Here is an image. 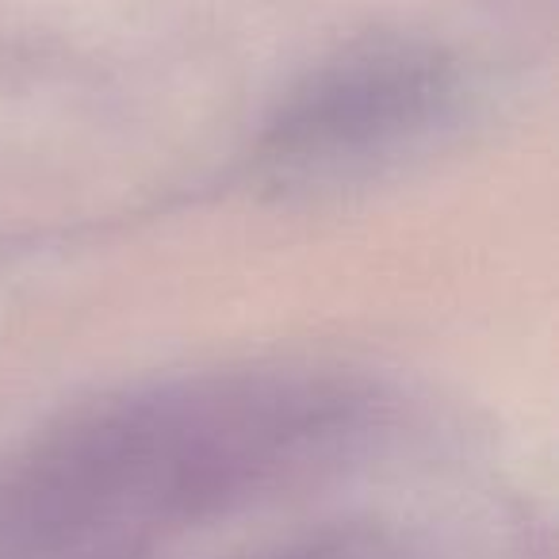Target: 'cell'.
Masks as SVG:
<instances>
[{
  "label": "cell",
  "instance_id": "cell-1",
  "mask_svg": "<svg viewBox=\"0 0 559 559\" xmlns=\"http://www.w3.org/2000/svg\"><path fill=\"white\" fill-rule=\"evenodd\" d=\"M383 429L372 383L241 368L100 399L0 472V559H127L342 475Z\"/></svg>",
  "mask_w": 559,
  "mask_h": 559
},
{
  "label": "cell",
  "instance_id": "cell-2",
  "mask_svg": "<svg viewBox=\"0 0 559 559\" xmlns=\"http://www.w3.org/2000/svg\"><path fill=\"white\" fill-rule=\"evenodd\" d=\"M460 70L421 39H365L314 66L272 111L257 165L284 188H342L418 154L452 127Z\"/></svg>",
  "mask_w": 559,
  "mask_h": 559
}]
</instances>
